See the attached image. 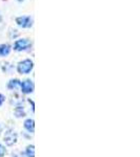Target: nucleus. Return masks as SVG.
Wrapping results in <instances>:
<instances>
[{
	"label": "nucleus",
	"instance_id": "obj_1",
	"mask_svg": "<svg viewBox=\"0 0 140 157\" xmlns=\"http://www.w3.org/2000/svg\"><path fill=\"white\" fill-rule=\"evenodd\" d=\"M33 61L31 60H24L20 62L17 66V70L19 73H29L31 70L33 69Z\"/></svg>",
	"mask_w": 140,
	"mask_h": 157
},
{
	"label": "nucleus",
	"instance_id": "obj_2",
	"mask_svg": "<svg viewBox=\"0 0 140 157\" xmlns=\"http://www.w3.org/2000/svg\"><path fill=\"white\" fill-rule=\"evenodd\" d=\"M16 23L19 25L20 27H23V29H27L33 25V20L30 16H21L17 17L16 18Z\"/></svg>",
	"mask_w": 140,
	"mask_h": 157
},
{
	"label": "nucleus",
	"instance_id": "obj_3",
	"mask_svg": "<svg viewBox=\"0 0 140 157\" xmlns=\"http://www.w3.org/2000/svg\"><path fill=\"white\" fill-rule=\"evenodd\" d=\"M31 46V42L27 39H20L17 40L14 43V49L17 52H22V50L27 49Z\"/></svg>",
	"mask_w": 140,
	"mask_h": 157
},
{
	"label": "nucleus",
	"instance_id": "obj_4",
	"mask_svg": "<svg viewBox=\"0 0 140 157\" xmlns=\"http://www.w3.org/2000/svg\"><path fill=\"white\" fill-rule=\"evenodd\" d=\"M4 141H6V144L7 146H12L14 145L15 143L17 141V135L16 133H14L13 131H7L6 133V135H4Z\"/></svg>",
	"mask_w": 140,
	"mask_h": 157
},
{
	"label": "nucleus",
	"instance_id": "obj_5",
	"mask_svg": "<svg viewBox=\"0 0 140 157\" xmlns=\"http://www.w3.org/2000/svg\"><path fill=\"white\" fill-rule=\"evenodd\" d=\"M20 87H21V90L23 93H31L34 90V84H33V82L31 80L23 81L21 83V85H20Z\"/></svg>",
	"mask_w": 140,
	"mask_h": 157
},
{
	"label": "nucleus",
	"instance_id": "obj_6",
	"mask_svg": "<svg viewBox=\"0 0 140 157\" xmlns=\"http://www.w3.org/2000/svg\"><path fill=\"white\" fill-rule=\"evenodd\" d=\"M11 52V47L7 44H1L0 45V56L1 57H4V56H7Z\"/></svg>",
	"mask_w": 140,
	"mask_h": 157
},
{
	"label": "nucleus",
	"instance_id": "obj_7",
	"mask_svg": "<svg viewBox=\"0 0 140 157\" xmlns=\"http://www.w3.org/2000/svg\"><path fill=\"white\" fill-rule=\"evenodd\" d=\"M24 127H25V129H27V131H30V132H34V128H35L34 121H33V120H27L24 121Z\"/></svg>",
	"mask_w": 140,
	"mask_h": 157
},
{
	"label": "nucleus",
	"instance_id": "obj_8",
	"mask_svg": "<svg viewBox=\"0 0 140 157\" xmlns=\"http://www.w3.org/2000/svg\"><path fill=\"white\" fill-rule=\"evenodd\" d=\"M20 85H21V82L19 80H12L9 83V88L10 89H16V88L20 87Z\"/></svg>",
	"mask_w": 140,
	"mask_h": 157
},
{
	"label": "nucleus",
	"instance_id": "obj_9",
	"mask_svg": "<svg viewBox=\"0 0 140 157\" xmlns=\"http://www.w3.org/2000/svg\"><path fill=\"white\" fill-rule=\"evenodd\" d=\"M27 157H35V150L34 146H29L27 148Z\"/></svg>",
	"mask_w": 140,
	"mask_h": 157
},
{
	"label": "nucleus",
	"instance_id": "obj_10",
	"mask_svg": "<svg viewBox=\"0 0 140 157\" xmlns=\"http://www.w3.org/2000/svg\"><path fill=\"white\" fill-rule=\"evenodd\" d=\"M4 154H6V149L2 145H0V157H3Z\"/></svg>",
	"mask_w": 140,
	"mask_h": 157
},
{
	"label": "nucleus",
	"instance_id": "obj_11",
	"mask_svg": "<svg viewBox=\"0 0 140 157\" xmlns=\"http://www.w3.org/2000/svg\"><path fill=\"white\" fill-rule=\"evenodd\" d=\"M4 102V97L2 94H0V106L2 105V103Z\"/></svg>",
	"mask_w": 140,
	"mask_h": 157
},
{
	"label": "nucleus",
	"instance_id": "obj_12",
	"mask_svg": "<svg viewBox=\"0 0 140 157\" xmlns=\"http://www.w3.org/2000/svg\"><path fill=\"white\" fill-rule=\"evenodd\" d=\"M0 132H1V126H0Z\"/></svg>",
	"mask_w": 140,
	"mask_h": 157
},
{
	"label": "nucleus",
	"instance_id": "obj_13",
	"mask_svg": "<svg viewBox=\"0 0 140 157\" xmlns=\"http://www.w3.org/2000/svg\"><path fill=\"white\" fill-rule=\"evenodd\" d=\"M18 1H23V0H18Z\"/></svg>",
	"mask_w": 140,
	"mask_h": 157
}]
</instances>
